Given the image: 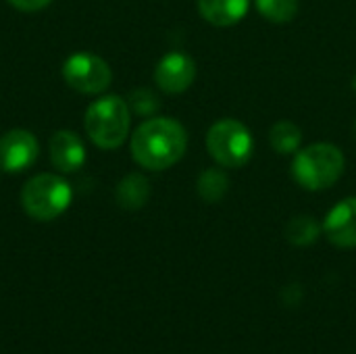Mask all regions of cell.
I'll return each instance as SVG.
<instances>
[{
    "label": "cell",
    "mask_w": 356,
    "mask_h": 354,
    "mask_svg": "<svg viewBox=\"0 0 356 354\" xmlns=\"http://www.w3.org/2000/svg\"><path fill=\"white\" fill-rule=\"evenodd\" d=\"M325 238L338 248H356V196L340 200L323 219Z\"/></svg>",
    "instance_id": "9c48e42d"
},
{
    "label": "cell",
    "mask_w": 356,
    "mask_h": 354,
    "mask_svg": "<svg viewBox=\"0 0 356 354\" xmlns=\"http://www.w3.org/2000/svg\"><path fill=\"white\" fill-rule=\"evenodd\" d=\"M257 10L271 23H290L298 13V0H254Z\"/></svg>",
    "instance_id": "2e32d148"
},
{
    "label": "cell",
    "mask_w": 356,
    "mask_h": 354,
    "mask_svg": "<svg viewBox=\"0 0 356 354\" xmlns=\"http://www.w3.org/2000/svg\"><path fill=\"white\" fill-rule=\"evenodd\" d=\"M73 202L71 184L54 173H40L25 182L21 190L23 211L35 221H52L60 217Z\"/></svg>",
    "instance_id": "277c9868"
},
{
    "label": "cell",
    "mask_w": 356,
    "mask_h": 354,
    "mask_svg": "<svg viewBox=\"0 0 356 354\" xmlns=\"http://www.w3.org/2000/svg\"><path fill=\"white\" fill-rule=\"evenodd\" d=\"M40 154L38 138L27 129H10L0 136V171L21 173L29 169Z\"/></svg>",
    "instance_id": "52a82bcc"
},
{
    "label": "cell",
    "mask_w": 356,
    "mask_h": 354,
    "mask_svg": "<svg viewBox=\"0 0 356 354\" xmlns=\"http://www.w3.org/2000/svg\"><path fill=\"white\" fill-rule=\"evenodd\" d=\"M269 144L277 154H296L302 148V129L288 119L277 121L269 131Z\"/></svg>",
    "instance_id": "5bb4252c"
},
{
    "label": "cell",
    "mask_w": 356,
    "mask_h": 354,
    "mask_svg": "<svg viewBox=\"0 0 356 354\" xmlns=\"http://www.w3.org/2000/svg\"><path fill=\"white\" fill-rule=\"evenodd\" d=\"M355 131H356V123H355Z\"/></svg>",
    "instance_id": "d6986e66"
},
{
    "label": "cell",
    "mask_w": 356,
    "mask_h": 354,
    "mask_svg": "<svg viewBox=\"0 0 356 354\" xmlns=\"http://www.w3.org/2000/svg\"><path fill=\"white\" fill-rule=\"evenodd\" d=\"M250 8V0H198L200 17L215 27H232L240 23Z\"/></svg>",
    "instance_id": "8fae6325"
},
{
    "label": "cell",
    "mask_w": 356,
    "mask_h": 354,
    "mask_svg": "<svg viewBox=\"0 0 356 354\" xmlns=\"http://www.w3.org/2000/svg\"><path fill=\"white\" fill-rule=\"evenodd\" d=\"M138 115H142V117H150V115H154L156 113V108H159V98L150 92V90H146V88H140V90H134L131 92V96H129V102H127Z\"/></svg>",
    "instance_id": "e0dca14e"
},
{
    "label": "cell",
    "mask_w": 356,
    "mask_h": 354,
    "mask_svg": "<svg viewBox=\"0 0 356 354\" xmlns=\"http://www.w3.org/2000/svg\"><path fill=\"white\" fill-rule=\"evenodd\" d=\"M207 150L223 169H240L254 154V138L238 119H219L207 131Z\"/></svg>",
    "instance_id": "5b68a950"
},
{
    "label": "cell",
    "mask_w": 356,
    "mask_h": 354,
    "mask_svg": "<svg viewBox=\"0 0 356 354\" xmlns=\"http://www.w3.org/2000/svg\"><path fill=\"white\" fill-rule=\"evenodd\" d=\"M50 161L60 173H75L86 163V146L71 129H58L50 138Z\"/></svg>",
    "instance_id": "30bf717a"
},
{
    "label": "cell",
    "mask_w": 356,
    "mask_h": 354,
    "mask_svg": "<svg viewBox=\"0 0 356 354\" xmlns=\"http://www.w3.org/2000/svg\"><path fill=\"white\" fill-rule=\"evenodd\" d=\"M134 161L148 171H165L179 163L188 150L186 127L171 117H150L131 136Z\"/></svg>",
    "instance_id": "6da1fadb"
},
{
    "label": "cell",
    "mask_w": 356,
    "mask_h": 354,
    "mask_svg": "<svg viewBox=\"0 0 356 354\" xmlns=\"http://www.w3.org/2000/svg\"><path fill=\"white\" fill-rule=\"evenodd\" d=\"M196 190L204 202L209 204L221 202L225 194L229 192V175L225 173L223 167H209L198 175Z\"/></svg>",
    "instance_id": "4fadbf2b"
},
{
    "label": "cell",
    "mask_w": 356,
    "mask_h": 354,
    "mask_svg": "<svg viewBox=\"0 0 356 354\" xmlns=\"http://www.w3.org/2000/svg\"><path fill=\"white\" fill-rule=\"evenodd\" d=\"M346 159L344 152L330 142H315L300 148L292 161L294 182L309 190L319 192L332 188L344 173Z\"/></svg>",
    "instance_id": "7a4b0ae2"
},
{
    "label": "cell",
    "mask_w": 356,
    "mask_h": 354,
    "mask_svg": "<svg viewBox=\"0 0 356 354\" xmlns=\"http://www.w3.org/2000/svg\"><path fill=\"white\" fill-rule=\"evenodd\" d=\"M115 196H117L119 207L127 211H138L150 198V182L140 173H129L119 182Z\"/></svg>",
    "instance_id": "7c38bea8"
},
{
    "label": "cell",
    "mask_w": 356,
    "mask_h": 354,
    "mask_svg": "<svg viewBox=\"0 0 356 354\" xmlns=\"http://www.w3.org/2000/svg\"><path fill=\"white\" fill-rule=\"evenodd\" d=\"M8 2L23 13H35V10L46 8L52 0H8Z\"/></svg>",
    "instance_id": "ac0fdd59"
},
{
    "label": "cell",
    "mask_w": 356,
    "mask_h": 354,
    "mask_svg": "<svg viewBox=\"0 0 356 354\" xmlns=\"http://www.w3.org/2000/svg\"><path fill=\"white\" fill-rule=\"evenodd\" d=\"M131 125V111L125 98L117 94H108L92 102L86 111L83 127L94 146L102 150L119 148L127 136Z\"/></svg>",
    "instance_id": "3957f363"
},
{
    "label": "cell",
    "mask_w": 356,
    "mask_h": 354,
    "mask_svg": "<svg viewBox=\"0 0 356 354\" xmlns=\"http://www.w3.org/2000/svg\"><path fill=\"white\" fill-rule=\"evenodd\" d=\"M323 234V225L311 215H296L286 225V240L298 248L311 246Z\"/></svg>",
    "instance_id": "9a60e30c"
},
{
    "label": "cell",
    "mask_w": 356,
    "mask_h": 354,
    "mask_svg": "<svg viewBox=\"0 0 356 354\" xmlns=\"http://www.w3.org/2000/svg\"><path fill=\"white\" fill-rule=\"evenodd\" d=\"M63 77L75 92L102 94L113 81V71L98 54L75 52L63 63Z\"/></svg>",
    "instance_id": "8992f818"
},
{
    "label": "cell",
    "mask_w": 356,
    "mask_h": 354,
    "mask_svg": "<svg viewBox=\"0 0 356 354\" xmlns=\"http://www.w3.org/2000/svg\"><path fill=\"white\" fill-rule=\"evenodd\" d=\"M196 79V63L190 54L173 50L167 52L154 67V81L167 94L186 92Z\"/></svg>",
    "instance_id": "ba28073f"
}]
</instances>
